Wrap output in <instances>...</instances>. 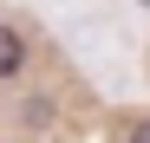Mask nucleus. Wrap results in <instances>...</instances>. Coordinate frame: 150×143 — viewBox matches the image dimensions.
I'll list each match as a JSON object with an SVG mask.
<instances>
[{
    "instance_id": "obj_1",
    "label": "nucleus",
    "mask_w": 150,
    "mask_h": 143,
    "mask_svg": "<svg viewBox=\"0 0 150 143\" xmlns=\"http://www.w3.org/2000/svg\"><path fill=\"white\" fill-rule=\"evenodd\" d=\"M20 59H26V52H20V39L0 26V78H13V72H20Z\"/></svg>"
},
{
    "instance_id": "obj_2",
    "label": "nucleus",
    "mask_w": 150,
    "mask_h": 143,
    "mask_svg": "<svg viewBox=\"0 0 150 143\" xmlns=\"http://www.w3.org/2000/svg\"><path fill=\"white\" fill-rule=\"evenodd\" d=\"M131 143H150V124H137V137H131Z\"/></svg>"
}]
</instances>
